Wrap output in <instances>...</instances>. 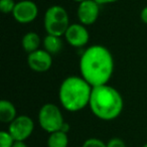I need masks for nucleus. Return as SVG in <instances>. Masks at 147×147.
I'll return each instance as SVG.
<instances>
[{"label":"nucleus","instance_id":"f257e3e1","mask_svg":"<svg viewBox=\"0 0 147 147\" xmlns=\"http://www.w3.org/2000/svg\"><path fill=\"white\" fill-rule=\"evenodd\" d=\"M81 77L92 87L106 85L114 73V59L106 47L94 45L82 53L80 59Z\"/></svg>","mask_w":147,"mask_h":147},{"label":"nucleus","instance_id":"aec40b11","mask_svg":"<svg viewBox=\"0 0 147 147\" xmlns=\"http://www.w3.org/2000/svg\"><path fill=\"white\" fill-rule=\"evenodd\" d=\"M99 5H106V4H112V3H115L119 0H95Z\"/></svg>","mask_w":147,"mask_h":147},{"label":"nucleus","instance_id":"20e7f679","mask_svg":"<svg viewBox=\"0 0 147 147\" xmlns=\"http://www.w3.org/2000/svg\"><path fill=\"white\" fill-rule=\"evenodd\" d=\"M67 11L61 5H53L45 10L43 16V26L47 34L63 36L69 26Z\"/></svg>","mask_w":147,"mask_h":147},{"label":"nucleus","instance_id":"423d86ee","mask_svg":"<svg viewBox=\"0 0 147 147\" xmlns=\"http://www.w3.org/2000/svg\"><path fill=\"white\" fill-rule=\"evenodd\" d=\"M34 130V122L29 116L19 115L8 125V132L15 141H25Z\"/></svg>","mask_w":147,"mask_h":147},{"label":"nucleus","instance_id":"f03ea898","mask_svg":"<svg viewBox=\"0 0 147 147\" xmlns=\"http://www.w3.org/2000/svg\"><path fill=\"white\" fill-rule=\"evenodd\" d=\"M89 108L95 117L103 121L118 118L124 108L123 97L109 84L93 87Z\"/></svg>","mask_w":147,"mask_h":147},{"label":"nucleus","instance_id":"5701e85b","mask_svg":"<svg viewBox=\"0 0 147 147\" xmlns=\"http://www.w3.org/2000/svg\"><path fill=\"white\" fill-rule=\"evenodd\" d=\"M142 147H147V142H146V143H145V144H144V145H143V146H142Z\"/></svg>","mask_w":147,"mask_h":147},{"label":"nucleus","instance_id":"1a4fd4ad","mask_svg":"<svg viewBox=\"0 0 147 147\" xmlns=\"http://www.w3.org/2000/svg\"><path fill=\"white\" fill-rule=\"evenodd\" d=\"M100 14V5L95 0H85L79 3L77 16L80 23L86 25H92L97 21Z\"/></svg>","mask_w":147,"mask_h":147},{"label":"nucleus","instance_id":"6ab92c4d","mask_svg":"<svg viewBox=\"0 0 147 147\" xmlns=\"http://www.w3.org/2000/svg\"><path fill=\"white\" fill-rule=\"evenodd\" d=\"M140 18L143 23L147 24V6L142 8V10H141V12H140Z\"/></svg>","mask_w":147,"mask_h":147},{"label":"nucleus","instance_id":"7ed1b4c3","mask_svg":"<svg viewBox=\"0 0 147 147\" xmlns=\"http://www.w3.org/2000/svg\"><path fill=\"white\" fill-rule=\"evenodd\" d=\"M93 87L82 77L69 76L61 82L59 100L69 112H79L89 106Z\"/></svg>","mask_w":147,"mask_h":147},{"label":"nucleus","instance_id":"dca6fc26","mask_svg":"<svg viewBox=\"0 0 147 147\" xmlns=\"http://www.w3.org/2000/svg\"><path fill=\"white\" fill-rule=\"evenodd\" d=\"M15 5L14 0H0V11L4 14H12Z\"/></svg>","mask_w":147,"mask_h":147},{"label":"nucleus","instance_id":"39448f33","mask_svg":"<svg viewBox=\"0 0 147 147\" xmlns=\"http://www.w3.org/2000/svg\"><path fill=\"white\" fill-rule=\"evenodd\" d=\"M37 119L41 129L49 134L61 130L65 122L61 109L53 103H47L41 106Z\"/></svg>","mask_w":147,"mask_h":147},{"label":"nucleus","instance_id":"0eeeda50","mask_svg":"<svg viewBox=\"0 0 147 147\" xmlns=\"http://www.w3.org/2000/svg\"><path fill=\"white\" fill-rule=\"evenodd\" d=\"M38 15L37 5L31 0H20L16 2L12 16L14 20L21 24H27L36 19Z\"/></svg>","mask_w":147,"mask_h":147},{"label":"nucleus","instance_id":"4468645a","mask_svg":"<svg viewBox=\"0 0 147 147\" xmlns=\"http://www.w3.org/2000/svg\"><path fill=\"white\" fill-rule=\"evenodd\" d=\"M47 147H67L69 146L67 133L61 130L51 133L47 138Z\"/></svg>","mask_w":147,"mask_h":147},{"label":"nucleus","instance_id":"2eb2a0df","mask_svg":"<svg viewBox=\"0 0 147 147\" xmlns=\"http://www.w3.org/2000/svg\"><path fill=\"white\" fill-rule=\"evenodd\" d=\"M15 140L8 131L0 132V147H12Z\"/></svg>","mask_w":147,"mask_h":147},{"label":"nucleus","instance_id":"f8f14e48","mask_svg":"<svg viewBox=\"0 0 147 147\" xmlns=\"http://www.w3.org/2000/svg\"><path fill=\"white\" fill-rule=\"evenodd\" d=\"M17 117L15 106L8 100L0 101V121L4 124H10Z\"/></svg>","mask_w":147,"mask_h":147},{"label":"nucleus","instance_id":"ddd939ff","mask_svg":"<svg viewBox=\"0 0 147 147\" xmlns=\"http://www.w3.org/2000/svg\"><path fill=\"white\" fill-rule=\"evenodd\" d=\"M42 45L43 49H45L51 55H57V53H61V49H63V40H61V36L47 34V36L42 40Z\"/></svg>","mask_w":147,"mask_h":147},{"label":"nucleus","instance_id":"9b49d317","mask_svg":"<svg viewBox=\"0 0 147 147\" xmlns=\"http://www.w3.org/2000/svg\"><path fill=\"white\" fill-rule=\"evenodd\" d=\"M41 43H42V40H41L40 36L38 35V33L34 32V31H29V32L25 33L21 39V47H22L23 51L27 53H31L39 49Z\"/></svg>","mask_w":147,"mask_h":147},{"label":"nucleus","instance_id":"4be33fe9","mask_svg":"<svg viewBox=\"0 0 147 147\" xmlns=\"http://www.w3.org/2000/svg\"><path fill=\"white\" fill-rule=\"evenodd\" d=\"M73 1H76V2H78V3H81V2H83V1H85V0H73Z\"/></svg>","mask_w":147,"mask_h":147},{"label":"nucleus","instance_id":"a211bd4d","mask_svg":"<svg viewBox=\"0 0 147 147\" xmlns=\"http://www.w3.org/2000/svg\"><path fill=\"white\" fill-rule=\"evenodd\" d=\"M107 147H126V145H125V142L121 138L114 137V138H111L107 142Z\"/></svg>","mask_w":147,"mask_h":147},{"label":"nucleus","instance_id":"6e6552de","mask_svg":"<svg viewBox=\"0 0 147 147\" xmlns=\"http://www.w3.org/2000/svg\"><path fill=\"white\" fill-rule=\"evenodd\" d=\"M65 41L69 45L77 49L83 47L89 42L90 33H89L87 26L82 23H73L69 24V28L65 33Z\"/></svg>","mask_w":147,"mask_h":147},{"label":"nucleus","instance_id":"f3484780","mask_svg":"<svg viewBox=\"0 0 147 147\" xmlns=\"http://www.w3.org/2000/svg\"><path fill=\"white\" fill-rule=\"evenodd\" d=\"M82 147H107V143L99 138H89L83 143Z\"/></svg>","mask_w":147,"mask_h":147},{"label":"nucleus","instance_id":"412c9836","mask_svg":"<svg viewBox=\"0 0 147 147\" xmlns=\"http://www.w3.org/2000/svg\"><path fill=\"white\" fill-rule=\"evenodd\" d=\"M12 147H28L25 141H15Z\"/></svg>","mask_w":147,"mask_h":147},{"label":"nucleus","instance_id":"9d476101","mask_svg":"<svg viewBox=\"0 0 147 147\" xmlns=\"http://www.w3.org/2000/svg\"><path fill=\"white\" fill-rule=\"evenodd\" d=\"M27 65L29 69L36 73H45L53 65V57L45 49H37L27 55Z\"/></svg>","mask_w":147,"mask_h":147}]
</instances>
